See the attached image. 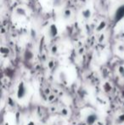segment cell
Masks as SVG:
<instances>
[{
  "label": "cell",
  "instance_id": "6da1fadb",
  "mask_svg": "<svg viewBox=\"0 0 124 125\" xmlns=\"http://www.w3.org/2000/svg\"><path fill=\"white\" fill-rule=\"evenodd\" d=\"M32 13L26 3L16 5L12 10L11 21L13 25L18 29H26L30 25Z\"/></svg>",
  "mask_w": 124,
  "mask_h": 125
},
{
  "label": "cell",
  "instance_id": "7a4b0ae2",
  "mask_svg": "<svg viewBox=\"0 0 124 125\" xmlns=\"http://www.w3.org/2000/svg\"><path fill=\"white\" fill-rule=\"evenodd\" d=\"M75 19H76V14L74 13V11L71 9L65 7L63 10L57 13V19L55 21L62 30V28H65L72 23Z\"/></svg>",
  "mask_w": 124,
  "mask_h": 125
},
{
  "label": "cell",
  "instance_id": "3957f363",
  "mask_svg": "<svg viewBox=\"0 0 124 125\" xmlns=\"http://www.w3.org/2000/svg\"><path fill=\"white\" fill-rule=\"evenodd\" d=\"M38 2L47 13H58L65 8L66 0H38Z\"/></svg>",
  "mask_w": 124,
  "mask_h": 125
},
{
  "label": "cell",
  "instance_id": "277c9868",
  "mask_svg": "<svg viewBox=\"0 0 124 125\" xmlns=\"http://www.w3.org/2000/svg\"><path fill=\"white\" fill-rule=\"evenodd\" d=\"M94 15V9L91 5L86 4L81 7L76 14V20L80 26H86L91 21Z\"/></svg>",
  "mask_w": 124,
  "mask_h": 125
},
{
  "label": "cell",
  "instance_id": "5b68a950",
  "mask_svg": "<svg viewBox=\"0 0 124 125\" xmlns=\"http://www.w3.org/2000/svg\"><path fill=\"white\" fill-rule=\"evenodd\" d=\"M60 30L61 28L58 26L56 21L49 22L43 29V35L48 39H54L59 36V34L60 33Z\"/></svg>",
  "mask_w": 124,
  "mask_h": 125
},
{
  "label": "cell",
  "instance_id": "8992f818",
  "mask_svg": "<svg viewBox=\"0 0 124 125\" xmlns=\"http://www.w3.org/2000/svg\"><path fill=\"white\" fill-rule=\"evenodd\" d=\"M119 29H120V31L122 32V34L124 36V18H123V21H121V24L119 26Z\"/></svg>",
  "mask_w": 124,
  "mask_h": 125
},
{
  "label": "cell",
  "instance_id": "52a82bcc",
  "mask_svg": "<svg viewBox=\"0 0 124 125\" xmlns=\"http://www.w3.org/2000/svg\"><path fill=\"white\" fill-rule=\"evenodd\" d=\"M20 1H21L23 3H28L29 0H20Z\"/></svg>",
  "mask_w": 124,
  "mask_h": 125
}]
</instances>
